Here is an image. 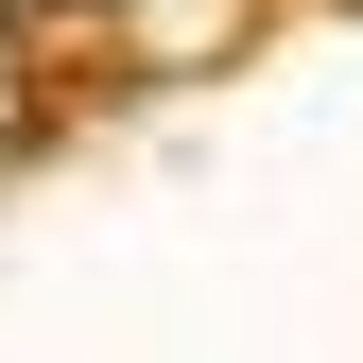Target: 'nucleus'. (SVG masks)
<instances>
[{"label":"nucleus","instance_id":"f257e3e1","mask_svg":"<svg viewBox=\"0 0 363 363\" xmlns=\"http://www.w3.org/2000/svg\"><path fill=\"white\" fill-rule=\"evenodd\" d=\"M0 35H18V0H0Z\"/></svg>","mask_w":363,"mask_h":363},{"label":"nucleus","instance_id":"f03ea898","mask_svg":"<svg viewBox=\"0 0 363 363\" xmlns=\"http://www.w3.org/2000/svg\"><path fill=\"white\" fill-rule=\"evenodd\" d=\"M86 18H121V0H86Z\"/></svg>","mask_w":363,"mask_h":363}]
</instances>
